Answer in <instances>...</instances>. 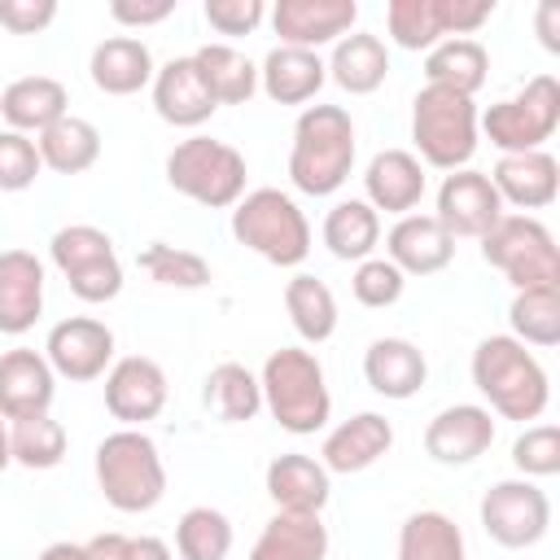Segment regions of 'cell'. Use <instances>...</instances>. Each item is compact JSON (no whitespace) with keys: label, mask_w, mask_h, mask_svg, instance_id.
<instances>
[{"label":"cell","mask_w":560,"mask_h":560,"mask_svg":"<svg viewBox=\"0 0 560 560\" xmlns=\"http://www.w3.org/2000/svg\"><path fill=\"white\" fill-rule=\"evenodd\" d=\"M472 385L481 389V398L490 402V416L503 420H538L551 402V381L542 372V363L534 359L529 346H521L508 332H494L486 341H477L472 350Z\"/></svg>","instance_id":"1"},{"label":"cell","mask_w":560,"mask_h":560,"mask_svg":"<svg viewBox=\"0 0 560 560\" xmlns=\"http://www.w3.org/2000/svg\"><path fill=\"white\" fill-rule=\"evenodd\" d=\"M354 166V118L341 105H306L293 122L289 179L306 197H332Z\"/></svg>","instance_id":"2"},{"label":"cell","mask_w":560,"mask_h":560,"mask_svg":"<svg viewBox=\"0 0 560 560\" xmlns=\"http://www.w3.org/2000/svg\"><path fill=\"white\" fill-rule=\"evenodd\" d=\"M258 389H262V407L271 411V420L293 438L319 433L332 416V394H328V381H324V363L302 346L271 350L262 372H258Z\"/></svg>","instance_id":"3"},{"label":"cell","mask_w":560,"mask_h":560,"mask_svg":"<svg viewBox=\"0 0 560 560\" xmlns=\"http://www.w3.org/2000/svg\"><path fill=\"white\" fill-rule=\"evenodd\" d=\"M96 486L114 512H149L166 494V464L158 442L140 429H114L96 442Z\"/></svg>","instance_id":"4"},{"label":"cell","mask_w":560,"mask_h":560,"mask_svg":"<svg viewBox=\"0 0 560 560\" xmlns=\"http://www.w3.org/2000/svg\"><path fill=\"white\" fill-rule=\"evenodd\" d=\"M477 105L472 96L446 92V88H420L411 101V140L420 166L438 171H464L477 153Z\"/></svg>","instance_id":"5"},{"label":"cell","mask_w":560,"mask_h":560,"mask_svg":"<svg viewBox=\"0 0 560 560\" xmlns=\"http://www.w3.org/2000/svg\"><path fill=\"white\" fill-rule=\"evenodd\" d=\"M232 236L271 267H298L311 254V223L280 188H254L232 206Z\"/></svg>","instance_id":"6"},{"label":"cell","mask_w":560,"mask_h":560,"mask_svg":"<svg viewBox=\"0 0 560 560\" xmlns=\"http://www.w3.org/2000/svg\"><path fill=\"white\" fill-rule=\"evenodd\" d=\"M245 158L214 136H188L166 153V184L206 206V210H228L245 197Z\"/></svg>","instance_id":"7"},{"label":"cell","mask_w":560,"mask_h":560,"mask_svg":"<svg viewBox=\"0 0 560 560\" xmlns=\"http://www.w3.org/2000/svg\"><path fill=\"white\" fill-rule=\"evenodd\" d=\"M560 127V83L551 74H534L516 96L494 101L486 114H477V131L499 153H534L542 149Z\"/></svg>","instance_id":"8"},{"label":"cell","mask_w":560,"mask_h":560,"mask_svg":"<svg viewBox=\"0 0 560 560\" xmlns=\"http://www.w3.org/2000/svg\"><path fill=\"white\" fill-rule=\"evenodd\" d=\"M481 258L503 271L512 289H538V284H560V254L556 236L547 232L542 219L534 214H503L486 236H481Z\"/></svg>","instance_id":"9"},{"label":"cell","mask_w":560,"mask_h":560,"mask_svg":"<svg viewBox=\"0 0 560 560\" xmlns=\"http://www.w3.org/2000/svg\"><path fill=\"white\" fill-rule=\"evenodd\" d=\"M477 516H481V529L490 542H499L508 551H525V547L542 542V534L551 529V499H547V490H538V481L508 477L481 494Z\"/></svg>","instance_id":"10"},{"label":"cell","mask_w":560,"mask_h":560,"mask_svg":"<svg viewBox=\"0 0 560 560\" xmlns=\"http://www.w3.org/2000/svg\"><path fill=\"white\" fill-rule=\"evenodd\" d=\"M44 359L61 381H74V385L96 381L114 363V332L92 315H70L48 328Z\"/></svg>","instance_id":"11"},{"label":"cell","mask_w":560,"mask_h":560,"mask_svg":"<svg viewBox=\"0 0 560 560\" xmlns=\"http://www.w3.org/2000/svg\"><path fill=\"white\" fill-rule=\"evenodd\" d=\"M433 219H438L455 241H459V236L481 241V236L503 219V201H499V192H494V184H490L486 171L464 166V171H451V175L442 179Z\"/></svg>","instance_id":"12"},{"label":"cell","mask_w":560,"mask_h":560,"mask_svg":"<svg viewBox=\"0 0 560 560\" xmlns=\"http://www.w3.org/2000/svg\"><path fill=\"white\" fill-rule=\"evenodd\" d=\"M105 407L122 429H140L144 420H158L166 407V372L149 354L114 359L105 372Z\"/></svg>","instance_id":"13"},{"label":"cell","mask_w":560,"mask_h":560,"mask_svg":"<svg viewBox=\"0 0 560 560\" xmlns=\"http://www.w3.org/2000/svg\"><path fill=\"white\" fill-rule=\"evenodd\" d=\"M354 22H359L354 0H276V9H271V26H276L280 44L306 48V52L337 44L341 35L354 31Z\"/></svg>","instance_id":"14"},{"label":"cell","mask_w":560,"mask_h":560,"mask_svg":"<svg viewBox=\"0 0 560 560\" xmlns=\"http://www.w3.org/2000/svg\"><path fill=\"white\" fill-rule=\"evenodd\" d=\"M490 442H494V416L481 402L442 407L424 424V455L446 468H464V464L481 459L490 451Z\"/></svg>","instance_id":"15"},{"label":"cell","mask_w":560,"mask_h":560,"mask_svg":"<svg viewBox=\"0 0 560 560\" xmlns=\"http://www.w3.org/2000/svg\"><path fill=\"white\" fill-rule=\"evenodd\" d=\"M57 394V372L39 350H4L0 354V416L4 420H26L44 416Z\"/></svg>","instance_id":"16"},{"label":"cell","mask_w":560,"mask_h":560,"mask_svg":"<svg viewBox=\"0 0 560 560\" xmlns=\"http://www.w3.org/2000/svg\"><path fill=\"white\" fill-rule=\"evenodd\" d=\"M153 109L171 127H201L214 118L219 101L210 96L192 57H171L166 66L153 70Z\"/></svg>","instance_id":"17"},{"label":"cell","mask_w":560,"mask_h":560,"mask_svg":"<svg viewBox=\"0 0 560 560\" xmlns=\"http://www.w3.org/2000/svg\"><path fill=\"white\" fill-rule=\"evenodd\" d=\"M490 184H494V192H499L503 206L542 210L560 192V162L547 149H534V153H499V162L490 171Z\"/></svg>","instance_id":"18"},{"label":"cell","mask_w":560,"mask_h":560,"mask_svg":"<svg viewBox=\"0 0 560 560\" xmlns=\"http://www.w3.org/2000/svg\"><path fill=\"white\" fill-rule=\"evenodd\" d=\"M363 201L381 214H416V206H420V197H424V166H420V158L416 153H407V149H381L372 162H368V171H363Z\"/></svg>","instance_id":"19"},{"label":"cell","mask_w":560,"mask_h":560,"mask_svg":"<svg viewBox=\"0 0 560 560\" xmlns=\"http://www.w3.org/2000/svg\"><path fill=\"white\" fill-rule=\"evenodd\" d=\"M385 258L402 276H433L455 258V236L433 214H402L385 232Z\"/></svg>","instance_id":"20"},{"label":"cell","mask_w":560,"mask_h":560,"mask_svg":"<svg viewBox=\"0 0 560 560\" xmlns=\"http://www.w3.org/2000/svg\"><path fill=\"white\" fill-rule=\"evenodd\" d=\"M394 446V424L381 411H359L350 420H341L337 429H328L324 446H319V464L328 472H363L372 468L381 455H389Z\"/></svg>","instance_id":"21"},{"label":"cell","mask_w":560,"mask_h":560,"mask_svg":"<svg viewBox=\"0 0 560 560\" xmlns=\"http://www.w3.org/2000/svg\"><path fill=\"white\" fill-rule=\"evenodd\" d=\"M44 315V262L31 249L0 254V332L22 337Z\"/></svg>","instance_id":"22"},{"label":"cell","mask_w":560,"mask_h":560,"mask_svg":"<svg viewBox=\"0 0 560 560\" xmlns=\"http://www.w3.org/2000/svg\"><path fill=\"white\" fill-rule=\"evenodd\" d=\"M363 381L372 385V394L394 398V402H407L429 381L424 350L416 341H407V337H376L363 350Z\"/></svg>","instance_id":"23"},{"label":"cell","mask_w":560,"mask_h":560,"mask_svg":"<svg viewBox=\"0 0 560 560\" xmlns=\"http://www.w3.org/2000/svg\"><path fill=\"white\" fill-rule=\"evenodd\" d=\"M267 494L276 503V512H311L319 516L332 499V472L298 451H284L267 464Z\"/></svg>","instance_id":"24"},{"label":"cell","mask_w":560,"mask_h":560,"mask_svg":"<svg viewBox=\"0 0 560 560\" xmlns=\"http://www.w3.org/2000/svg\"><path fill=\"white\" fill-rule=\"evenodd\" d=\"M70 114V96L52 74H22L0 92V118L9 131L39 136Z\"/></svg>","instance_id":"25"},{"label":"cell","mask_w":560,"mask_h":560,"mask_svg":"<svg viewBox=\"0 0 560 560\" xmlns=\"http://www.w3.org/2000/svg\"><path fill=\"white\" fill-rule=\"evenodd\" d=\"M153 52L144 39L136 35H109L92 48V61H88V74L96 83V92L105 96H136L140 88L153 83Z\"/></svg>","instance_id":"26"},{"label":"cell","mask_w":560,"mask_h":560,"mask_svg":"<svg viewBox=\"0 0 560 560\" xmlns=\"http://www.w3.org/2000/svg\"><path fill=\"white\" fill-rule=\"evenodd\" d=\"M328 79L350 96H372L389 74V48L372 31H350L332 44V57L324 61Z\"/></svg>","instance_id":"27"},{"label":"cell","mask_w":560,"mask_h":560,"mask_svg":"<svg viewBox=\"0 0 560 560\" xmlns=\"http://www.w3.org/2000/svg\"><path fill=\"white\" fill-rule=\"evenodd\" d=\"M328 70H324V57L319 52H306V48H284L276 44L262 66H258V88L276 101V105H306L315 101V92L324 88Z\"/></svg>","instance_id":"28"},{"label":"cell","mask_w":560,"mask_h":560,"mask_svg":"<svg viewBox=\"0 0 560 560\" xmlns=\"http://www.w3.org/2000/svg\"><path fill=\"white\" fill-rule=\"evenodd\" d=\"M328 525L311 512H276L249 547V560H324Z\"/></svg>","instance_id":"29"},{"label":"cell","mask_w":560,"mask_h":560,"mask_svg":"<svg viewBox=\"0 0 560 560\" xmlns=\"http://www.w3.org/2000/svg\"><path fill=\"white\" fill-rule=\"evenodd\" d=\"M35 149H39V162L48 171H57V175H83L101 158V131H96V122H88L79 114H66L48 131L35 136Z\"/></svg>","instance_id":"30"},{"label":"cell","mask_w":560,"mask_h":560,"mask_svg":"<svg viewBox=\"0 0 560 560\" xmlns=\"http://www.w3.org/2000/svg\"><path fill=\"white\" fill-rule=\"evenodd\" d=\"M490 74V57L477 39H442L424 52V83L446 88L459 96H477V88Z\"/></svg>","instance_id":"31"},{"label":"cell","mask_w":560,"mask_h":560,"mask_svg":"<svg viewBox=\"0 0 560 560\" xmlns=\"http://www.w3.org/2000/svg\"><path fill=\"white\" fill-rule=\"evenodd\" d=\"M324 245H328V254L341 258V262H363V258H372V249L381 245V214H376L363 197L337 201V206L324 214Z\"/></svg>","instance_id":"32"},{"label":"cell","mask_w":560,"mask_h":560,"mask_svg":"<svg viewBox=\"0 0 560 560\" xmlns=\"http://www.w3.org/2000/svg\"><path fill=\"white\" fill-rule=\"evenodd\" d=\"M192 66L201 70V79L219 105H245L258 92V66L232 44H201L192 52Z\"/></svg>","instance_id":"33"},{"label":"cell","mask_w":560,"mask_h":560,"mask_svg":"<svg viewBox=\"0 0 560 560\" xmlns=\"http://www.w3.org/2000/svg\"><path fill=\"white\" fill-rule=\"evenodd\" d=\"M394 560H468V551H464L459 525L446 512L424 508V512H411L398 525V551H394Z\"/></svg>","instance_id":"34"},{"label":"cell","mask_w":560,"mask_h":560,"mask_svg":"<svg viewBox=\"0 0 560 560\" xmlns=\"http://www.w3.org/2000/svg\"><path fill=\"white\" fill-rule=\"evenodd\" d=\"M284 311H289L293 332L302 341H311V346H319V341H328L337 332V298H332V289L324 280H315L306 271H298L284 284Z\"/></svg>","instance_id":"35"},{"label":"cell","mask_w":560,"mask_h":560,"mask_svg":"<svg viewBox=\"0 0 560 560\" xmlns=\"http://www.w3.org/2000/svg\"><path fill=\"white\" fill-rule=\"evenodd\" d=\"M508 324L521 346L551 350L560 346V284H538V289H516L508 306Z\"/></svg>","instance_id":"36"},{"label":"cell","mask_w":560,"mask_h":560,"mask_svg":"<svg viewBox=\"0 0 560 560\" xmlns=\"http://www.w3.org/2000/svg\"><path fill=\"white\" fill-rule=\"evenodd\" d=\"M206 407L223 420V424H245L262 411V389H258V376L245 368V363H214L210 376H206Z\"/></svg>","instance_id":"37"},{"label":"cell","mask_w":560,"mask_h":560,"mask_svg":"<svg viewBox=\"0 0 560 560\" xmlns=\"http://www.w3.org/2000/svg\"><path fill=\"white\" fill-rule=\"evenodd\" d=\"M9 455L13 464L31 468V472H48L66 459V429L61 420L44 416H26V420H9Z\"/></svg>","instance_id":"38"},{"label":"cell","mask_w":560,"mask_h":560,"mask_svg":"<svg viewBox=\"0 0 560 560\" xmlns=\"http://www.w3.org/2000/svg\"><path fill=\"white\" fill-rule=\"evenodd\" d=\"M385 26H389V39L407 52H429L433 44L446 39L442 0H389L385 4Z\"/></svg>","instance_id":"39"},{"label":"cell","mask_w":560,"mask_h":560,"mask_svg":"<svg viewBox=\"0 0 560 560\" xmlns=\"http://www.w3.org/2000/svg\"><path fill=\"white\" fill-rule=\"evenodd\" d=\"M179 560H228L232 551V521L219 508H188L175 525Z\"/></svg>","instance_id":"40"},{"label":"cell","mask_w":560,"mask_h":560,"mask_svg":"<svg viewBox=\"0 0 560 560\" xmlns=\"http://www.w3.org/2000/svg\"><path fill=\"white\" fill-rule=\"evenodd\" d=\"M140 271H149V280L166 284V289H206L210 284V262L184 245H166V241H153L140 249Z\"/></svg>","instance_id":"41"},{"label":"cell","mask_w":560,"mask_h":560,"mask_svg":"<svg viewBox=\"0 0 560 560\" xmlns=\"http://www.w3.org/2000/svg\"><path fill=\"white\" fill-rule=\"evenodd\" d=\"M48 258L61 276H74L101 258H114V241L109 232L92 228V223H70V228H57L52 241H48Z\"/></svg>","instance_id":"42"},{"label":"cell","mask_w":560,"mask_h":560,"mask_svg":"<svg viewBox=\"0 0 560 560\" xmlns=\"http://www.w3.org/2000/svg\"><path fill=\"white\" fill-rule=\"evenodd\" d=\"M402 289H407V276H402L389 258H363V262L354 267V276H350L354 302H359V306H372V311L394 306V302L402 298Z\"/></svg>","instance_id":"43"},{"label":"cell","mask_w":560,"mask_h":560,"mask_svg":"<svg viewBox=\"0 0 560 560\" xmlns=\"http://www.w3.org/2000/svg\"><path fill=\"white\" fill-rule=\"evenodd\" d=\"M512 464L521 477L538 481V477H556L560 472V429L556 424H529L516 442H512Z\"/></svg>","instance_id":"44"},{"label":"cell","mask_w":560,"mask_h":560,"mask_svg":"<svg viewBox=\"0 0 560 560\" xmlns=\"http://www.w3.org/2000/svg\"><path fill=\"white\" fill-rule=\"evenodd\" d=\"M44 162H39V149L31 136L22 131H9L0 127V192H22L39 179Z\"/></svg>","instance_id":"45"},{"label":"cell","mask_w":560,"mask_h":560,"mask_svg":"<svg viewBox=\"0 0 560 560\" xmlns=\"http://www.w3.org/2000/svg\"><path fill=\"white\" fill-rule=\"evenodd\" d=\"M267 18L262 0H206V22L219 35H249Z\"/></svg>","instance_id":"46"},{"label":"cell","mask_w":560,"mask_h":560,"mask_svg":"<svg viewBox=\"0 0 560 560\" xmlns=\"http://www.w3.org/2000/svg\"><path fill=\"white\" fill-rule=\"evenodd\" d=\"M57 18V0H0V26L13 35H39L44 26H52Z\"/></svg>","instance_id":"47"},{"label":"cell","mask_w":560,"mask_h":560,"mask_svg":"<svg viewBox=\"0 0 560 560\" xmlns=\"http://www.w3.org/2000/svg\"><path fill=\"white\" fill-rule=\"evenodd\" d=\"M175 13V0H114L109 18L122 26H158Z\"/></svg>","instance_id":"48"},{"label":"cell","mask_w":560,"mask_h":560,"mask_svg":"<svg viewBox=\"0 0 560 560\" xmlns=\"http://www.w3.org/2000/svg\"><path fill=\"white\" fill-rule=\"evenodd\" d=\"M83 547H88V560H127V551H131V538L109 529V534H96V538H88Z\"/></svg>","instance_id":"49"},{"label":"cell","mask_w":560,"mask_h":560,"mask_svg":"<svg viewBox=\"0 0 560 560\" xmlns=\"http://www.w3.org/2000/svg\"><path fill=\"white\" fill-rule=\"evenodd\" d=\"M534 22H538L542 48H547V52H560V4H556V0H542L538 13H534Z\"/></svg>","instance_id":"50"},{"label":"cell","mask_w":560,"mask_h":560,"mask_svg":"<svg viewBox=\"0 0 560 560\" xmlns=\"http://www.w3.org/2000/svg\"><path fill=\"white\" fill-rule=\"evenodd\" d=\"M127 560H175V556H171V547L158 534H140V538H131Z\"/></svg>","instance_id":"51"},{"label":"cell","mask_w":560,"mask_h":560,"mask_svg":"<svg viewBox=\"0 0 560 560\" xmlns=\"http://www.w3.org/2000/svg\"><path fill=\"white\" fill-rule=\"evenodd\" d=\"M39 560H88V547L83 542H48L39 551Z\"/></svg>","instance_id":"52"},{"label":"cell","mask_w":560,"mask_h":560,"mask_svg":"<svg viewBox=\"0 0 560 560\" xmlns=\"http://www.w3.org/2000/svg\"><path fill=\"white\" fill-rule=\"evenodd\" d=\"M13 464V455H9V420L0 416V472Z\"/></svg>","instance_id":"53"}]
</instances>
